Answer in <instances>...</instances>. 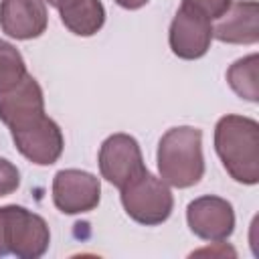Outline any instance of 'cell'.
I'll return each instance as SVG.
<instances>
[{
    "label": "cell",
    "mask_w": 259,
    "mask_h": 259,
    "mask_svg": "<svg viewBox=\"0 0 259 259\" xmlns=\"http://www.w3.org/2000/svg\"><path fill=\"white\" fill-rule=\"evenodd\" d=\"M214 150L229 172L241 184L259 182V123L245 115H225L214 127Z\"/></svg>",
    "instance_id": "obj_1"
},
{
    "label": "cell",
    "mask_w": 259,
    "mask_h": 259,
    "mask_svg": "<svg viewBox=\"0 0 259 259\" xmlns=\"http://www.w3.org/2000/svg\"><path fill=\"white\" fill-rule=\"evenodd\" d=\"M160 178L174 188H190L204 174L202 132L192 125L168 130L158 144Z\"/></svg>",
    "instance_id": "obj_2"
},
{
    "label": "cell",
    "mask_w": 259,
    "mask_h": 259,
    "mask_svg": "<svg viewBox=\"0 0 259 259\" xmlns=\"http://www.w3.org/2000/svg\"><path fill=\"white\" fill-rule=\"evenodd\" d=\"M51 233L42 217L16 204L0 206V257L38 259L47 253Z\"/></svg>",
    "instance_id": "obj_3"
},
{
    "label": "cell",
    "mask_w": 259,
    "mask_h": 259,
    "mask_svg": "<svg viewBox=\"0 0 259 259\" xmlns=\"http://www.w3.org/2000/svg\"><path fill=\"white\" fill-rule=\"evenodd\" d=\"M121 190V204L130 219H134L140 225H160L172 214L174 196L168 188V184L156 176H152L148 170H144L140 176L130 180Z\"/></svg>",
    "instance_id": "obj_4"
},
{
    "label": "cell",
    "mask_w": 259,
    "mask_h": 259,
    "mask_svg": "<svg viewBox=\"0 0 259 259\" xmlns=\"http://www.w3.org/2000/svg\"><path fill=\"white\" fill-rule=\"evenodd\" d=\"M8 130L12 134L16 150L32 164L51 166L63 154L65 142L61 127L49 115H45V111L32 113L8 125Z\"/></svg>",
    "instance_id": "obj_5"
},
{
    "label": "cell",
    "mask_w": 259,
    "mask_h": 259,
    "mask_svg": "<svg viewBox=\"0 0 259 259\" xmlns=\"http://www.w3.org/2000/svg\"><path fill=\"white\" fill-rule=\"evenodd\" d=\"M212 40V20L188 4H180L168 32L170 49L176 57L192 61L206 55Z\"/></svg>",
    "instance_id": "obj_6"
},
{
    "label": "cell",
    "mask_w": 259,
    "mask_h": 259,
    "mask_svg": "<svg viewBox=\"0 0 259 259\" xmlns=\"http://www.w3.org/2000/svg\"><path fill=\"white\" fill-rule=\"evenodd\" d=\"M99 170L101 176L117 188H123L130 180L140 176L146 166L136 138L127 134L109 136L99 148Z\"/></svg>",
    "instance_id": "obj_7"
},
{
    "label": "cell",
    "mask_w": 259,
    "mask_h": 259,
    "mask_svg": "<svg viewBox=\"0 0 259 259\" xmlns=\"http://www.w3.org/2000/svg\"><path fill=\"white\" fill-rule=\"evenodd\" d=\"M99 178L85 170H59L53 178V202L65 214L89 212L99 204Z\"/></svg>",
    "instance_id": "obj_8"
},
{
    "label": "cell",
    "mask_w": 259,
    "mask_h": 259,
    "mask_svg": "<svg viewBox=\"0 0 259 259\" xmlns=\"http://www.w3.org/2000/svg\"><path fill=\"white\" fill-rule=\"evenodd\" d=\"M190 231L204 241H225L233 235L235 212L229 200L221 196H198L186 206Z\"/></svg>",
    "instance_id": "obj_9"
},
{
    "label": "cell",
    "mask_w": 259,
    "mask_h": 259,
    "mask_svg": "<svg viewBox=\"0 0 259 259\" xmlns=\"http://www.w3.org/2000/svg\"><path fill=\"white\" fill-rule=\"evenodd\" d=\"M49 14L45 0H2L0 2V28L16 38H36L47 30Z\"/></svg>",
    "instance_id": "obj_10"
},
{
    "label": "cell",
    "mask_w": 259,
    "mask_h": 259,
    "mask_svg": "<svg viewBox=\"0 0 259 259\" xmlns=\"http://www.w3.org/2000/svg\"><path fill=\"white\" fill-rule=\"evenodd\" d=\"M212 38L229 45H255L259 40V4L255 0L231 2L227 12L217 18Z\"/></svg>",
    "instance_id": "obj_11"
},
{
    "label": "cell",
    "mask_w": 259,
    "mask_h": 259,
    "mask_svg": "<svg viewBox=\"0 0 259 259\" xmlns=\"http://www.w3.org/2000/svg\"><path fill=\"white\" fill-rule=\"evenodd\" d=\"M45 111V97L38 81L32 75H24L12 87L0 91V121L12 125L32 113Z\"/></svg>",
    "instance_id": "obj_12"
},
{
    "label": "cell",
    "mask_w": 259,
    "mask_h": 259,
    "mask_svg": "<svg viewBox=\"0 0 259 259\" xmlns=\"http://www.w3.org/2000/svg\"><path fill=\"white\" fill-rule=\"evenodd\" d=\"M59 10L63 24L77 36H91L101 30L105 22V8L101 0H47Z\"/></svg>",
    "instance_id": "obj_13"
},
{
    "label": "cell",
    "mask_w": 259,
    "mask_h": 259,
    "mask_svg": "<svg viewBox=\"0 0 259 259\" xmlns=\"http://www.w3.org/2000/svg\"><path fill=\"white\" fill-rule=\"evenodd\" d=\"M257 63H259V57L253 53L249 57H243V59L235 61L227 71V81H229L231 89L241 99H247V101H253V103L259 99Z\"/></svg>",
    "instance_id": "obj_14"
},
{
    "label": "cell",
    "mask_w": 259,
    "mask_h": 259,
    "mask_svg": "<svg viewBox=\"0 0 259 259\" xmlns=\"http://www.w3.org/2000/svg\"><path fill=\"white\" fill-rule=\"evenodd\" d=\"M26 75L22 55L6 40H0V91L12 87Z\"/></svg>",
    "instance_id": "obj_15"
},
{
    "label": "cell",
    "mask_w": 259,
    "mask_h": 259,
    "mask_svg": "<svg viewBox=\"0 0 259 259\" xmlns=\"http://www.w3.org/2000/svg\"><path fill=\"white\" fill-rule=\"evenodd\" d=\"M20 184V172L18 168L8 162L6 158H0V196L12 194Z\"/></svg>",
    "instance_id": "obj_16"
},
{
    "label": "cell",
    "mask_w": 259,
    "mask_h": 259,
    "mask_svg": "<svg viewBox=\"0 0 259 259\" xmlns=\"http://www.w3.org/2000/svg\"><path fill=\"white\" fill-rule=\"evenodd\" d=\"M182 4H188L194 10L208 16L210 20H217L227 12V8L231 6V0H182Z\"/></svg>",
    "instance_id": "obj_17"
},
{
    "label": "cell",
    "mask_w": 259,
    "mask_h": 259,
    "mask_svg": "<svg viewBox=\"0 0 259 259\" xmlns=\"http://www.w3.org/2000/svg\"><path fill=\"white\" fill-rule=\"evenodd\" d=\"M121 8H127V10H138V8H142V6H146L148 4V0H115Z\"/></svg>",
    "instance_id": "obj_18"
}]
</instances>
